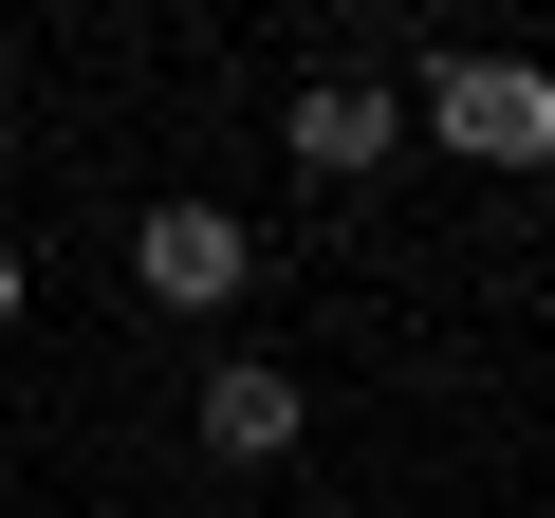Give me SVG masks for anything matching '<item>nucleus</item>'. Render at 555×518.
Returning a JSON list of instances; mask_svg holds the SVG:
<instances>
[{"mask_svg":"<svg viewBox=\"0 0 555 518\" xmlns=\"http://www.w3.org/2000/svg\"><path fill=\"white\" fill-rule=\"evenodd\" d=\"M204 444H222V463H278V444H297V371L222 352V371H204Z\"/></svg>","mask_w":555,"mask_h":518,"instance_id":"20e7f679","label":"nucleus"},{"mask_svg":"<svg viewBox=\"0 0 555 518\" xmlns=\"http://www.w3.org/2000/svg\"><path fill=\"white\" fill-rule=\"evenodd\" d=\"M130 279H149L167 315H222V297L259 279V241H241L222 204H149V222H130Z\"/></svg>","mask_w":555,"mask_h":518,"instance_id":"f03ea898","label":"nucleus"},{"mask_svg":"<svg viewBox=\"0 0 555 518\" xmlns=\"http://www.w3.org/2000/svg\"><path fill=\"white\" fill-rule=\"evenodd\" d=\"M297 167H315V185H371V167H389V93H371V75H315V93H297Z\"/></svg>","mask_w":555,"mask_h":518,"instance_id":"7ed1b4c3","label":"nucleus"},{"mask_svg":"<svg viewBox=\"0 0 555 518\" xmlns=\"http://www.w3.org/2000/svg\"><path fill=\"white\" fill-rule=\"evenodd\" d=\"M0 20H20V0H0Z\"/></svg>","mask_w":555,"mask_h":518,"instance_id":"423d86ee","label":"nucleus"},{"mask_svg":"<svg viewBox=\"0 0 555 518\" xmlns=\"http://www.w3.org/2000/svg\"><path fill=\"white\" fill-rule=\"evenodd\" d=\"M426 112H444L463 167H537V148H555V75H537V56H444Z\"/></svg>","mask_w":555,"mask_h":518,"instance_id":"f257e3e1","label":"nucleus"},{"mask_svg":"<svg viewBox=\"0 0 555 518\" xmlns=\"http://www.w3.org/2000/svg\"><path fill=\"white\" fill-rule=\"evenodd\" d=\"M0 334H20V241H0Z\"/></svg>","mask_w":555,"mask_h":518,"instance_id":"39448f33","label":"nucleus"}]
</instances>
